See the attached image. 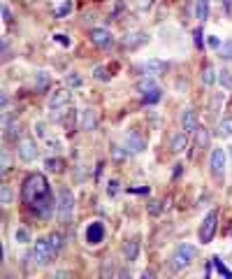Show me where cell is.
<instances>
[{
    "label": "cell",
    "mask_w": 232,
    "mask_h": 279,
    "mask_svg": "<svg viewBox=\"0 0 232 279\" xmlns=\"http://www.w3.org/2000/svg\"><path fill=\"white\" fill-rule=\"evenodd\" d=\"M21 200L26 203V207L30 212H35L40 219H49L53 214V210L58 207V200H53L51 186L46 182V177L42 172H33L23 179L21 184Z\"/></svg>",
    "instance_id": "obj_1"
},
{
    "label": "cell",
    "mask_w": 232,
    "mask_h": 279,
    "mask_svg": "<svg viewBox=\"0 0 232 279\" xmlns=\"http://www.w3.org/2000/svg\"><path fill=\"white\" fill-rule=\"evenodd\" d=\"M195 256H198V249L193 245H177L172 256H170V268H172V273H184V270H188V268L193 266Z\"/></svg>",
    "instance_id": "obj_2"
},
{
    "label": "cell",
    "mask_w": 232,
    "mask_h": 279,
    "mask_svg": "<svg viewBox=\"0 0 232 279\" xmlns=\"http://www.w3.org/2000/svg\"><path fill=\"white\" fill-rule=\"evenodd\" d=\"M216 228H219V210H212L207 212V217L200 224V231H198L200 245H209L214 240V235H216Z\"/></svg>",
    "instance_id": "obj_3"
},
{
    "label": "cell",
    "mask_w": 232,
    "mask_h": 279,
    "mask_svg": "<svg viewBox=\"0 0 232 279\" xmlns=\"http://www.w3.org/2000/svg\"><path fill=\"white\" fill-rule=\"evenodd\" d=\"M56 212H58L60 221H70V217L74 212V193L70 189L58 191V207H56Z\"/></svg>",
    "instance_id": "obj_4"
},
{
    "label": "cell",
    "mask_w": 232,
    "mask_h": 279,
    "mask_svg": "<svg viewBox=\"0 0 232 279\" xmlns=\"http://www.w3.org/2000/svg\"><path fill=\"white\" fill-rule=\"evenodd\" d=\"M33 254H35V261H37V266H49L51 263V259L56 256V252H53V247L49 245V240H37L33 247Z\"/></svg>",
    "instance_id": "obj_5"
},
{
    "label": "cell",
    "mask_w": 232,
    "mask_h": 279,
    "mask_svg": "<svg viewBox=\"0 0 232 279\" xmlns=\"http://www.w3.org/2000/svg\"><path fill=\"white\" fill-rule=\"evenodd\" d=\"M226 161H228V154L226 149H212V156H209V170L216 179H221L226 175Z\"/></svg>",
    "instance_id": "obj_6"
},
{
    "label": "cell",
    "mask_w": 232,
    "mask_h": 279,
    "mask_svg": "<svg viewBox=\"0 0 232 279\" xmlns=\"http://www.w3.org/2000/svg\"><path fill=\"white\" fill-rule=\"evenodd\" d=\"M16 154H19V158L23 163H33L35 158H37V144H35L33 137H21Z\"/></svg>",
    "instance_id": "obj_7"
},
{
    "label": "cell",
    "mask_w": 232,
    "mask_h": 279,
    "mask_svg": "<svg viewBox=\"0 0 232 279\" xmlns=\"http://www.w3.org/2000/svg\"><path fill=\"white\" fill-rule=\"evenodd\" d=\"M105 235H107L105 224H102V221H93V224H88V228H86V245L98 247L100 242L105 240Z\"/></svg>",
    "instance_id": "obj_8"
},
{
    "label": "cell",
    "mask_w": 232,
    "mask_h": 279,
    "mask_svg": "<svg viewBox=\"0 0 232 279\" xmlns=\"http://www.w3.org/2000/svg\"><path fill=\"white\" fill-rule=\"evenodd\" d=\"M126 149L128 154H142L146 149V137L139 130H130L126 135Z\"/></svg>",
    "instance_id": "obj_9"
},
{
    "label": "cell",
    "mask_w": 232,
    "mask_h": 279,
    "mask_svg": "<svg viewBox=\"0 0 232 279\" xmlns=\"http://www.w3.org/2000/svg\"><path fill=\"white\" fill-rule=\"evenodd\" d=\"M88 37H91V42L100 49H107L114 44V35L109 33L107 28H93L91 33H88Z\"/></svg>",
    "instance_id": "obj_10"
},
{
    "label": "cell",
    "mask_w": 232,
    "mask_h": 279,
    "mask_svg": "<svg viewBox=\"0 0 232 279\" xmlns=\"http://www.w3.org/2000/svg\"><path fill=\"white\" fill-rule=\"evenodd\" d=\"M70 100H72V91H67V89L53 91L51 98H49V109H63L70 105Z\"/></svg>",
    "instance_id": "obj_11"
},
{
    "label": "cell",
    "mask_w": 232,
    "mask_h": 279,
    "mask_svg": "<svg viewBox=\"0 0 232 279\" xmlns=\"http://www.w3.org/2000/svg\"><path fill=\"white\" fill-rule=\"evenodd\" d=\"M139 70H142L146 77H158L167 70V63L158 61V58H149V61H144L142 65H139Z\"/></svg>",
    "instance_id": "obj_12"
},
{
    "label": "cell",
    "mask_w": 232,
    "mask_h": 279,
    "mask_svg": "<svg viewBox=\"0 0 232 279\" xmlns=\"http://www.w3.org/2000/svg\"><path fill=\"white\" fill-rule=\"evenodd\" d=\"M181 128H184V133H195V130L200 128V119L198 114H195V109H186L184 116H181Z\"/></svg>",
    "instance_id": "obj_13"
},
{
    "label": "cell",
    "mask_w": 232,
    "mask_h": 279,
    "mask_svg": "<svg viewBox=\"0 0 232 279\" xmlns=\"http://www.w3.org/2000/svg\"><path fill=\"white\" fill-rule=\"evenodd\" d=\"M79 128L81 130H95L98 128V116L93 109H81L79 112Z\"/></svg>",
    "instance_id": "obj_14"
},
{
    "label": "cell",
    "mask_w": 232,
    "mask_h": 279,
    "mask_svg": "<svg viewBox=\"0 0 232 279\" xmlns=\"http://www.w3.org/2000/svg\"><path fill=\"white\" fill-rule=\"evenodd\" d=\"M149 42V33H144V30H137V33H130L123 40V47L126 49H137V47H142V44H146Z\"/></svg>",
    "instance_id": "obj_15"
},
{
    "label": "cell",
    "mask_w": 232,
    "mask_h": 279,
    "mask_svg": "<svg viewBox=\"0 0 232 279\" xmlns=\"http://www.w3.org/2000/svg\"><path fill=\"white\" fill-rule=\"evenodd\" d=\"M186 147H188V133H174L172 140H170V149H172V154H181V151H186Z\"/></svg>",
    "instance_id": "obj_16"
},
{
    "label": "cell",
    "mask_w": 232,
    "mask_h": 279,
    "mask_svg": "<svg viewBox=\"0 0 232 279\" xmlns=\"http://www.w3.org/2000/svg\"><path fill=\"white\" fill-rule=\"evenodd\" d=\"M137 256H139V238H133L123 245V259L133 263V261H137Z\"/></svg>",
    "instance_id": "obj_17"
},
{
    "label": "cell",
    "mask_w": 232,
    "mask_h": 279,
    "mask_svg": "<svg viewBox=\"0 0 232 279\" xmlns=\"http://www.w3.org/2000/svg\"><path fill=\"white\" fill-rule=\"evenodd\" d=\"M21 135V123L12 116H5V137L7 140H16Z\"/></svg>",
    "instance_id": "obj_18"
},
{
    "label": "cell",
    "mask_w": 232,
    "mask_h": 279,
    "mask_svg": "<svg viewBox=\"0 0 232 279\" xmlns=\"http://www.w3.org/2000/svg\"><path fill=\"white\" fill-rule=\"evenodd\" d=\"M209 142H212V135H209V130H207L205 126H200V128L195 130V147L202 151V149H207V147H209Z\"/></svg>",
    "instance_id": "obj_19"
},
{
    "label": "cell",
    "mask_w": 232,
    "mask_h": 279,
    "mask_svg": "<svg viewBox=\"0 0 232 279\" xmlns=\"http://www.w3.org/2000/svg\"><path fill=\"white\" fill-rule=\"evenodd\" d=\"M223 102H226V93H214L212 100H209V114L216 116L223 109Z\"/></svg>",
    "instance_id": "obj_20"
},
{
    "label": "cell",
    "mask_w": 232,
    "mask_h": 279,
    "mask_svg": "<svg viewBox=\"0 0 232 279\" xmlns=\"http://www.w3.org/2000/svg\"><path fill=\"white\" fill-rule=\"evenodd\" d=\"M216 135H219V137H230L232 135V116L221 119L219 126H216Z\"/></svg>",
    "instance_id": "obj_21"
},
{
    "label": "cell",
    "mask_w": 232,
    "mask_h": 279,
    "mask_svg": "<svg viewBox=\"0 0 232 279\" xmlns=\"http://www.w3.org/2000/svg\"><path fill=\"white\" fill-rule=\"evenodd\" d=\"M202 82H205L207 86H214V84L219 82V72L214 70V65H205V68H202Z\"/></svg>",
    "instance_id": "obj_22"
},
{
    "label": "cell",
    "mask_w": 232,
    "mask_h": 279,
    "mask_svg": "<svg viewBox=\"0 0 232 279\" xmlns=\"http://www.w3.org/2000/svg\"><path fill=\"white\" fill-rule=\"evenodd\" d=\"M44 168L49 172H56V175H60V172L65 170V161H63V158H46V161H44Z\"/></svg>",
    "instance_id": "obj_23"
},
{
    "label": "cell",
    "mask_w": 232,
    "mask_h": 279,
    "mask_svg": "<svg viewBox=\"0 0 232 279\" xmlns=\"http://www.w3.org/2000/svg\"><path fill=\"white\" fill-rule=\"evenodd\" d=\"M195 16L200 19V23L207 21V16H209V0H198L195 2Z\"/></svg>",
    "instance_id": "obj_24"
},
{
    "label": "cell",
    "mask_w": 232,
    "mask_h": 279,
    "mask_svg": "<svg viewBox=\"0 0 232 279\" xmlns=\"http://www.w3.org/2000/svg\"><path fill=\"white\" fill-rule=\"evenodd\" d=\"M153 89H158V86H156V82H153L151 77H144V79H139V82H137V91L142 95L149 93V91H153Z\"/></svg>",
    "instance_id": "obj_25"
},
{
    "label": "cell",
    "mask_w": 232,
    "mask_h": 279,
    "mask_svg": "<svg viewBox=\"0 0 232 279\" xmlns=\"http://www.w3.org/2000/svg\"><path fill=\"white\" fill-rule=\"evenodd\" d=\"M46 240H49V245L53 247V252H56V254H58L60 249H63V245H65V238H63L60 233H51Z\"/></svg>",
    "instance_id": "obj_26"
},
{
    "label": "cell",
    "mask_w": 232,
    "mask_h": 279,
    "mask_svg": "<svg viewBox=\"0 0 232 279\" xmlns=\"http://www.w3.org/2000/svg\"><path fill=\"white\" fill-rule=\"evenodd\" d=\"M219 84L223 86V89H232V72L228 68L219 70Z\"/></svg>",
    "instance_id": "obj_27"
},
{
    "label": "cell",
    "mask_w": 232,
    "mask_h": 279,
    "mask_svg": "<svg viewBox=\"0 0 232 279\" xmlns=\"http://www.w3.org/2000/svg\"><path fill=\"white\" fill-rule=\"evenodd\" d=\"M93 77H95V79H98V82H109V70L105 68V65H98V68L93 70Z\"/></svg>",
    "instance_id": "obj_28"
},
{
    "label": "cell",
    "mask_w": 232,
    "mask_h": 279,
    "mask_svg": "<svg viewBox=\"0 0 232 279\" xmlns=\"http://www.w3.org/2000/svg\"><path fill=\"white\" fill-rule=\"evenodd\" d=\"M160 98H163L160 89H153V91H149V93H144V102H146V105H156Z\"/></svg>",
    "instance_id": "obj_29"
},
{
    "label": "cell",
    "mask_w": 232,
    "mask_h": 279,
    "mask_svg": "<svg viewBox=\"0 0 232 279\" xmlns=\"http://www.w3.org/2000/svg\"><path fill=\"white\" fill-rule=\"evenodd\" d=\"M126 156H128V149H126V147L112 144V158H114V161H123Z\"/></svg>",
    "instance_id": "obj_30"
},
{
    "label": "cell",
    "mask_w": 232,
    "mask_h": 279,
    "mask_svg": "<svg viewBox=\"0 0 232 279\" xmlns=\"http://www.w3.org/2000/svg\"><path fill=\"white\" fill-rule=\"evenodd\" d=\"M219 56L223 61H232V42H223V47L219 49Z\"/></svg>",
    "instance_id": "obj_31"
},
{
    "label": "cell",
    "mask_w": 232,
    "mask_h": 279,
    "mask_svg": "<svg viewBox=\"0 0 232 279\" xmlns=\"http://www.w3.org/2000/svg\"><path fill=\"white\" fill-rule=\"evenodd\" d=\"M49 82H51V75L49 72H37V89L44 91L49 86Z\"/></svg>",
    "instance_id": "obj_32"
},
{
    "label": "cell",
    "mask_w": 232,
    "mask_h": 279,
    "mask_svg": "<svg viewBox=\"0 0 232 279\" xmlns=\"http://www.w3.org/2000/svg\"><path fill=\"white\" fill-rule=\"evenodd\" d=\"M212 261H214V268H216V270H219V273L223 275V277H232V273H230V270H228L226 266H223V261H221L219 256H214Z\"/></svg>",
    "instance_id": "obj_33"
},
{
    "label": "cell",
    "mask_w": 232,
    "mask_h": 279,
    "mask_svg": "<svg viewBox=\"0 0 232 279\" xmlns=\"http://www.w3.org/2000/svg\"><path fill=\"white\" fill-rule=\"evenodd\" d=\"M65 82H67V86H70V89H77V86H81V77L77 75V72H70Z\"/></svg>",
    "instance_id": "obj_34"
},
{
    "label": "cell",
    "mask_w": 232,
    "mask_h": 279,
    "mask_svg": "<svg viewBox=\"0 0 232 279\" xmlns=\"http://www.w3.org/2000/svg\"><path fill=\"white\" fill-rule=\"evenodd\" d=\"M0 203L2 205L12 203V191H9V186H2V189H0Z\"/></svg>",
    "instance_id": "obj_35"
},
{
    "label": "cell",
    "mask_w": 232,
    "mask_h": 279,
    "mask_svg": "<svg viewBox=\"0 0 232 279\" xmlns=\"http://www.w3.org/2000/svg\"><path fill=\"white\" fill-rule=\"evenodd\" d=\"M207 44H209L212 49H216V51H219V49L223 47V40H221L219 35H209V37H207Z\"/></svg>",
    "instance_id": "obj_36"
},
{
    "label": "cell",
    "mask_w": 232,
    "mask_h": 279,
    "mask_svg": "<svg viewBox=\"0 0 232 279\" xmlns=\"http://www.w3.org/2000/svg\"><path fill=\"white\" fill-rule=\"evenodd\" d=\"M70 12H72V2L67 0V2H63V5L56 9V16H65V14H70Z\"/></svg>",
    "instance_id": "obj_37"
},
{
    "label": "cell",
    "mask_w": 232,
    "mask_h": 279,
    "mask_svg": "<svg viewBox=\"0 0 232 279\" xmlns=\"http://www.w3.org/2000/svg\"><path fill=\"white\" fill-rule=\"evenodd\" d=\"M163 210H165V205H163V203H151V205H149V214H153V217H158Z\"/></svg>",
    "instance_id": "obj_38"
},
{
    "label": "cell",
    "mask_w": 232,
    "mask_h": 279,
    "mask_svg": "<svg viewBox=\"0 0 232 279\" xmlns=\"http://www.w3.org/2000/svg\"><path fill=\"white\" fill-rule=\"evenodd\" d=\"M107 193H109V196H116V193H119V182H116V179H109V184H107Z\"/></svg>",
    "instance_id": "obj_39"
},
{
    "label": "cell",
    "mask_w": 232,
    "mask_h": 279,
    "mask_svg": "<svg viewBox=\"0 0 232 279\" xmlns=\"http://www.w3.org/2000/svg\"><path fill=\"white\" fill-rule=\"evenodd\" d=\"M153 7V0H137V9L146 12V9H151Z\"/></svg>",
    "instance_id": "obj_40"
},
{
    "label": "cell",
    "mask_w": 232,
    "mask_h": 279,
    "mask_svg": "<svg viewBox=\"0 0 232 279\" xmlns=\"http://www.w3.org/2000/svg\"><path fill=\"white\" fill-rule=\"evenodd\" d=\"M7 172H9V154L2 151V175H7Z\"/></svg>",
    "instance_id": "obj_41"
},
{
    "label": "cell",
    "mask_w": 232,
    "mask_h": 279,
    "mask_svg": "<svg viewBox=\"0 0 232 279\" xmlns=\"http://www.w3.org/2000/svg\"><path fill=\"white\" fill-rule=\"evenodd\" d=\"M35 133H37V135L40 137H46V123H35Z\"/></svg>",
    "instance_id": "obj_42"
},
{
    "label": "cell",
    "mask_w": 232,
    "mask_h": 279,
    "mask_svg": "<svg viewBox=\"0 0 232 279\" xmlns=\"http://www.w3.org/2000/svg\"><path fill=\"white\" fill-rule=\"evenodd\" d=\"M2 21H5V23H9V21H12V12H9V7H7V5H2Z\"/></svg>",
    "instance_id": "obj_43"
},
{
    "label": "cell",
    "mask_w": 232,
    "mask_h": 279,
    "mask_svg": "<svg viewBox=\"0 0 232 279\" xmlns=\"http://www.w3.org/2000/svg\"><path fill=\"white\" fill-rule=\"evenodd\" d=\"M114 270H112V263H102V268H100V275L105 277V275H112Z\"/></svg>",
    "instance_id": "obj_44"
},
{
    "label": "cell",
    "mask_w": 232,
    "mask_h": 279,
    "mask_svg": "<svg viewBox=\"0 0 232 279\" xmlns=\"http://www.w3.org/2000/svg\"><path fill=\"white\" fill-rule=\"evenodd\" d=\"M16 240H19V242H30V238H28L26 231H16Z\"/></svg>",
    "instance_id": "obj_45"
},
{
    "label": "cell",
    "mask_w": 232,
    "mask_h": 279,
    "mask_svg": "<svg viewBox=\"0 0 232 279\" xmlns=\"http://www.w3.org/2000/svg\"><path fill=\"white\" fill-rule=\"evenodd\" d=\"M195 44H198L200 49L205 47V44H202V30H195Z\"/></svg>",
    "instance_id": "obj_46"
},
{
    "label": "cell",
    "mask_w": 232,
    "mask_h": 279,
    "mask_svg": "<svg viewBox=\"0 0 232 279\" xmlns=\"http://www.w3.org/2000/svg\"><path fill=\"white\" fill-rule=\"evenodd\" d=\"M56 42H60V44H70V40H67L65 35H56Z\"/></svg>",
    "instance_id": "obj_47"
},
{
    "label": "cell",
    "mask_w": 232,
    "mask_h": 279,
    "mask_svg": "<svg viewBox=\"0 0 232 279\" xmlns=\"http://www.w3.org/2000/svg\"><path fill=\"white\" fill-rule=\"evenodd\" d=\"M230 238H232V231H230Z\"/></svg>",
    "instance_id": "obj_48"
},
{
    "label": "cell",
    "mask_w": 232,
    "mask_h": 279,
    "mask_svg": "<svg viewBox=\"0 0 232 279\" xmlns=\"http://www.w3.org/2000/svg\"><path fill=\"white\" fill-rule=\"evenodd\" d=\"M230 154H232V151H230Z\"/></svg>",
    "instance_id": "obj_49"
}]
</instances>
